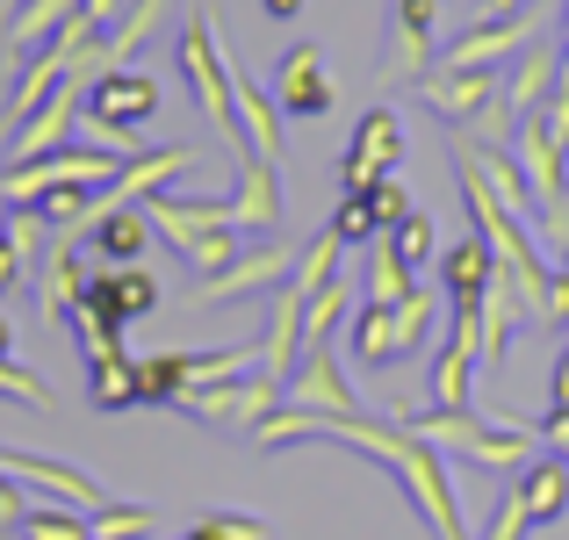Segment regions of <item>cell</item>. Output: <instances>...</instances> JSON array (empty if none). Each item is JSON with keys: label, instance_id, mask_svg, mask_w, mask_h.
Returning a JSON list of instances; mask_svg holds the SVG:
<instances>
[{"label": "cell", "instance_id": "obj_4", "mask_svg": "<svg viewBox=\"0 0 569 540\" xmlns=\"http://www.w3.org/2000/svg\"><path fill=\"white\" fill-rule=\"evenodd\" d=\"M152 231H167L181 246V260L194 274H217L238 260V231H231V202H181V194H152L144 202Z\"/></svg>", "mask_w": 569, "mask_h": 540}, {"label": "cell", "instance_id": "obj_24", "mask_svg": "<svg viewBox=\"0 0 569 540\" xmlns=\"http://www.w3.org/2000/svg\"><path fill=\"white\" fill-rule=\"evenodd\" d=\"M556 80H562V51H548V43H527L519 51V72L505 80V116H527V109H548L556 101Z\"/></svg>", "mask_w": 569, "mask_h": 540}, {"label": "cell", "instance_id": "obj_16", "mask_svg": "<svg viewBox=\"0 0 569 540\" xmlns=\"http://www.w3.org/2000/svg\"><path fill=\"white\" fill-rule=\"evenodd\" d=\"M498 289V252L483 246V238H455V246L440 252V296L455 318H469V310H483V296Z\"/></svg>", "mask_w": 569, "mask_h": 540}, {"label": "cell", "instance_id": "obj_46", "mask_svg": "<svg viewBox=\"0 0 569 540\" xmlns=\"http://www.w3.org/2000/svg\"><path fill=\"white\" fill-rule=\"evenodd\" d=\"M22 267H14V252H8V202H0V296H14V289H22Z\"/></svg>", "mask_w": 569, "mask_h": 540}, {"label": "cell", "instance_id": "obj_40", "mask_svg": "<svg viewBox=\"0 0 569 540\" xmlns=\"http://www.w3.org/2000/svg\"><path fill=\"white\" fill-rule=\"evenodd\" d=\"M181 540H267V519H252V512H209V519H194V533Z\"/></svg>", "mask_w": 569, "mask_h": 540}, {"label": "cell", "instance_id": "obj_50", "mask_svg": "<svg viewBox=\"0 0 569 540\" xmlns=\"http://www.w3.org/2000/svg\"><path fill=\"white\" fill-rule=\"evenodd\" d=\"M260 14H267V22H296V14H303V0H260Z\"/></svg>", "mask_w": 569, "mask_h": 540}, {"label": "cell", "instance_id": "obj_12", "mask_svg": "<svg viewBox=\"0 0 569 540\" xmlns=\"http://www.w3.org/2000/svg\"><path fill=\"white\" fill-rule=\"evenodd\" d=\"M0 476H8V483H37V490H51L58 504H80V512H101V504H109V490H101L94 476H80L72 461H51V454H22V447H0Z\"/></svg>", "mask_w": 569, "mask_h": 540}, {"label": "cell", "instance_id": "obj_42", "mask_svg": "<svg viewBox=\"0 0 569 540\" xmlns=\"http://www.w3.org/2000/svg\"><path fill=\"white\" fill-rule=\"evenodd\" d=\"M361 194H368V209H376V223H382V231L411 217V194H403V180H397V173H376Z\"/></svg>", "mask_w": 569, "mask_h": 540}, {"label": "cell", "instance_id": "obj_9", "mask_svg": "<svg viewBox=\"0 0 569 540\" xmlns=\"http://www.w3.org/2000/svg\"><path fill=\"white\" fill-rule=\"evenodd\" d=\"M541 29H548L541 8H533V14H476L461 37H447L440 66H505V58H519Z\"/></svg>", "mask_w": 569, "mask_h": 540}, {"label": "cell", "instance_id": "obj_26", "mask_svg": "<svg viewBox=\"0 0 569 540\" xmlns=\"http://www.w3.org/2000/svg\"><path fill=\"white\" fill-rule=\"evenodd\" d=\"M353 368H368V374H382V368H397V303H368L361 318H353Z\"/></svg>", "mask_w": 569, "mask_h": 540}, {"label": "cell", "instance_id": "obj_35", "mask_svg": "<svg viewBox=\"0 0 569 540\" xmlns=\"http://www.w3.org/2000/svg\"><path fill=\"white\" fill-rule=\"evenodd\" d=\"M347 310H353V289H347V281L318 289V296L303 303V347H332V332L347 324Z\"/></svg>", "mask_w": 569, "mask_h": 540}, {"label": "cell", "instance_id": "obj_20", "mask_svg": "<svg viewBox=\"0 0 569 540\" xmlns=\"http://www.w3.org/2000/svg\"><path fill=\"white\" fill-rule=\"evenodd\" d=\"M296 360H303V289H289V281H281V289H274V303H267L260 374H267V382H281V389H289Z\"/></svg>", "mask_w": 569, "mask_h": 540}, {"label": "cell", "instance_id": "obj_51", "mask_svg": "<svg viewBox=\"0 0 569 540\" xmlns=\"http://www.w3.org/2000/svg\"><path fill=\"white\" fill-rule=\"evenodd\" d=\"M0 360H14V324L0 318Z\"/></svg>", "mask_w": 569, "mask_h": 540}, {"label": "cell", "instance_id": "obj_18", "mask_svg": "<svg viewBox=\"0 0 569 540\" xmlns=\"http://www.w3.org/2000/svg\"><path fill=\"white\" fill-rule=\"evenodd\" d=\"M274 101H281V116H325L339 101V87H332V72H325V51H318V43H296V51L281 58Z\"/></svg>", "mask_w": 569, "mask_h": 540}, {"label": "cell", "instance_id": "obj_13", "mask_svg": "<svg viewBox=\"0 0 569 540\" xmlns=\"http://www.w3.org/2000/svg\"><path fill=\"white\" fill-rule=\"evenodd\" d=\"M87 260H80V238L72 231H58L51 246H43V267H37V303H43V318L51 324H72V310L87 303Z\"/></svg>", "mask_w": 569, "mask_h": 540}, {"label": "cell", "instance_id": "obj_14", "mask_svg": "<svg viewBox=\"0 0 569 540\" xmlns=\"http://www.w3.org/2000/svg\"><path fill=\"white\" fill-rule=\"evenodd\" d=\"M476 374H483V360H476V310L469 318L447 310V339H440V353H432V403H440V411L476 403Z\"/></svg>", "mask_w": 569, "mask_h": 540}, {"label": "cell", "instance_id": "obj_7", "mask_svg": "<svg viewBox=\"0 0 569 540\" xmlns=\"http://www.w3.org/2000/svg\"><path fill=\"white\" fill-rule=\"evenodd\" d=\"M440 66V0H389L382 37V80H426Z\"/></svg>", "mask_w": 569, "mask_h": 540}, {"label": "cell", "instance_id": "obj_17", "mask_svg": "<svg viewBox=\"0 0 569 540\" xmlns=\"http://www.w3.org/2000/svg\"><path fill=\"white\" fill-rule=\"evenodd\" d=\"M87 318L101 324H130V318H152L159 310V274H144V267H101L94 281H87Z\"/></svg>", "mask_w": 569, "mask_h": 540}, {"label": "cell", "instance_id": "obj_6", "mask_svg": "<svg viewBox=\"0 0 569 540\" xmlns=\"http://www.w3.org/2000/svg\"><path fill=\"white\" fill-rule=\"evenodd\" d=\"M418 101H426L447 130H476L505 101V66H440V72L418 80Z\"/></svg>", "mask_w": 569, "mask_h": 540}, {"label": "cell", "instance_id": "obj_30", "mask_svg": "<svg viewBox=\"0 0 569 540\" xmlns=\"http://www.w3.org/2000/svg\"><path fill=\"white\" fill-rule=\"evenodd\" d=\"M339 260H347V246H339V238H332V223H325V231L310 238L303 252H296V267H289V289H303V303H310L318 289H332V281H339Z\"/></svg>", "mask_w": 569, "mask_h": 540}, {"label": "cell", "instance_id": "obj_27", "mask_svg": "<svg viewBox=\"0 0 569 540\" xmlns=\"http://www.w3.org/2000/svg\"><path fill=\"white\" fill-rule=\"evenodd\" d=\"M72 8H80V0H14V29H8V51H14V58L43 51V43H51L58 29L72 22Z\"/></svg>", "mask_w": 569, "mask_h": 540}, {"label": "cell", "instance_id": "obj_37", "mask_svg": "<svg viewBox=\"0 0 569 540\" xmlns=\"http://www.w3.org/2000/svg\"><path fill=\"white\" fill-rule=\"evenodd\" d=\"M87 527H94V540H144L159 533V512L152 504H101V512H87Z\"/></svg>", "mask_w": 569, "mask_h": 540}, {"label": "cell", "instance_id": "obj_19", "mask_svg": "<svg viewBox=\"0 0 569 540\" xmlns=\"http://www.w3.org/2000/svg\"><path fill=\"white\" fill-rule=\"evenodd\" d=\"M194 167V152L188 144H159V152H138V159H123V173L101 188V202L94 209H130V202H152L159 188H167L173 173H188Z\"/></svg>", "mask_w": 569, "mask_h": 540}, {"label": "cell", "instance_id": "obj_25", "mask_svg": "<svg viewBox=\"0 0 569 540\" xmlns=\"http://www.w3.org/2000/svg\"><path fill=\"white\" fill-rule=\"evenodd\" d=\"M519 498H527L533 527H562V512H569V461L541 447V454L519 469Z\"/></svg>", "mask_w": 569, "mask_h": 540}, {"label": "cell", "instance_id": "obj_41", "mask_svg": "<svg viewBox=\"0 0 569 540\" xmlns=\"http://www.w3.org/2000/svg\"><path fill=\"white\" fill-rule=\"evenodd\" d=\"M0 397H14V403H29V411H51V382L43 374H29V368H14V360H0Z\"/></svg>", "mask_w": 569, "mask_h": 540}, {"label": "cell", "instance_id": "obj_22", "mask_svg": "<svg viewBox=\"0 0 569 540\" xmlns=\"http://www.w3.org/2000/svg\"><path fill=\"white\" fill-rule=\"evenodd\" d=\"M231 231H281V167L238 152V194H231Z\"/></svg>", "mask_w": 569, "mask_h": 540}, {"label": "cell", "instance_id": "obj_1", "mask_svg": "<svg viewBox=\"0 0 569 540\" xmlns=\"http://www.w3.org/2000/svg\"><path fill=\"white\" fill-rule=\"evenodd\" d=\"M303 440H339V447H361L376 469H389L403 483V498L418 504V519H426V533L432 540H476L469 533V519H461V498H455V483H447V454L440 447H426L411 426H376V418H303V411H274L267 426H252V447H303Z\"/></svg>", "mask_w": 569, "mask_h": 540}, {"label": "cell", "instance_id": "obj_21", "mask_svg": "<svg viewBox=\"0 0 569 540\" xmlns=\"http://www.w3.org/2000/svg\"><path fill=\"white\" fill-rule=\"evenodd\" d=\"M231 101H238V152L274 159L281 167V101L267 94L252 72H238V66H231Z\"/></svg>", "mask_w": 569, "mask_h": 540}, {"label": "cell", "instance_id": "obj_38", "mask_svg": "<svg viewBox=\"0 0 569 540\" xmlns=\"http://www.w3.org/2000/svg\"><path fill=\"white\" fill-rule=\"evenodd\" d=\"M51 223L37 217V209H8V252H14V267H22L29 281H37V267H43V246H51Z\"/></svg>", "mask_w": 569, "mask_h": 540}, {"label": "cell", "instance_id": "obj_3", "mask_svg": "<svg viewBox=\"0 0 569 540\" xmlns=\"http://www.w3.org/2000/svg\"><path fill=\"white\" fill-rule=\"evenodd\" d=\"M152 116H159V80L138 72V66H101L94 80L80 87V123L123 159H138V138H144Z\"/></svg>", "mask_w": 569, "mask_h": 540}, {"label": "cell", "instance_id": "obj_36", "mask_svg": "<svg viewBox=\"0 0 569 540\" xmlns=\"http://www.w3.org/2000/svg\"><path fill=\"white\" fill-rule=\"evenodd\" d=\"M411 289H418V274L389 252V238H376L368 246V303H403Z\"/></svg>", "mask_w": 569, "mask_h": 540}, {"label": "cell", "instance_id": "obj_10", "mask_svg": "<svg viewBox=\"0 0 569 540\" xmlns=\"http://www.w3.org/2000/svg\"><path fill=\"white\" fill-rule=\"evenodd\" d=\"M397 159H403V116L389 109V101H376V109L361 116V130H353V144L339 152V188L361 194L376 173H397Z\"/></svg>", "mask_w": 569, "mask_h": 540}, {"label": "cell", "instance_id": "obj_52", "mask_svg": "<svg viewBox=\"0 0 569 540\" xmlns=\"http://www.w3.org/2000/svg\"><path fill=\"white\" fill-rule=\"evenodd\" d=\"M562 180H569V138H562Z\"/></svg>", "mask_w": 569, "mask_h": 540}, {"label": "cell", "instance_id": "obj_31", "mask_svg": "<svg viewBox=\"0 0 569 540\" xmlns=\"http://www.w3.org/2000/svg\"><path fill=\"white\" fill-rule=\"evenodd\" d=\"M440 310H447L440 289H411V296L397 303V353H403V360L426 353V339H432V324H440Z\"/></svg>", "mask_w": 569, "mask_h": 540}, {"label": "cell", "instance_id": "obj_44", "mask_svg": "<svg viewBox=\"0 0 569 540\" xmlns=\"http://www.w3.org/2000/svg\"><path fill=\"white\" fill-rule=\"evenodd\" d=\"M533 231L556 246V260H562V274H569V202L562 209H541V223H533Z\"/></svg>", "mask_w": 569, "mask_h": 540}, {"label": "cell", "instance_id": "obj_5", "mask_svg": "<svg viewBox=\"0 0 569 540\" xmlns=\"http://www.w3.org/2000/svg\"><path fill=\"white\" fill-rule=\"evenodd\" d=\"M173 58H181L188 87H194V109L209 116V123L223 130V138L238 144V101H231V58H223V37H217V14L194 8L181 43H173Z\"/></svg>", "mask_w": 569, "mask_h": 540}, {"label": "cell", "instance_id": "obj_11", "mask_svg": "<svg viewBox=\"0 0 569 540\" xmlns=\"http://www.w3.org/2000/svg\"><path fill=\"white\" fill-rule=\"evenodd\" d=\"M289 267H296V246H252V252H238L231 267H217V274H202L194 281V303H238V296H260V289H281L289 281Z\"/></svg>", "mask_w": 569, "mask_h": 540}, {"label": "cell", "instance_id": "obj_39", "mask_svg": "<svg viewBox=\"0 0 569 540\" xmlns=\"http://www.w3.org/2000/svg\"><path fill=\"white\" fill-rule=\"evenodd\" d=\"M332 238H339V246H376V238H382V223H376V209H368V194H347V202L332 209Z\"/></svg>", "mask_w": 569, "mask_h": 540}, {"label": "cell", "instance_id": "obj_28", "mask_svg": "<svg viewBox=\"0 0 569 540\" xmlns=\"http://www.w3.org/2000/svg\"><path fill=\"white\" fill-rule=\"evenodd\" d=\"M181 397H188V353L138 360V403H152V411H181Z\"/></svg>", "mask_w": 569, "mask_h": 540}, {"label": "cell", "instance_id": "obj_49", "mask_svg": "<svg viewBox=\"0 0 569 540\" xmlns=\"http://www.w3.org/2000/svg\"><path fill=\"white\" fill-rule=\"evenodd\" d=\"M548 403L569 411V339H562V353H556V374H548Z\"/></svg>", "mask_w": 569, "mask_h": 540}, {"label": "cell", "instance_id": "obj_23", "mask_svg": "<svg viewBox=\"0 0 569 540\" xmlns=\"http://www.w3.org/2000/svg\"><path fill=\"white\" fill-rule=\"evenodd\" d=\"M80 238H94L101 267H138L144 246H152V217H144V202H130V209H94Z\"/></svg>", "mask_w": 569, "mask_h": 540}, {"label": "cell", "instance_id": "obj_43", "mask_svg": "<svg viewBox=\"0 0 569 540\" xmlns=\"http://www.w3.org/2000/svg\"><path fill=\"white\" fill-rule=\"evenodd\" d=\"M527 527H533V512H527V498H519V483L498 498V512H490V533L483 540H527Z\"/></svg>", "mask_w": 569, "mask_h": 540}, {"label": "cell", "instance_id": "obj_33", "mask_svg": "<svg viewBox=\"0 0 569 540\" xmlns=\"http://www.w3.org/2000/svg\"><path fill=\"white\" fill-rule=\"evenodd\" d=\"M382 238H389V252H397V260L411 267V274H418V267H426V260H440V223H432L426 209H411V217H403V223H389Z\"/></svg>", "mask_w": 569, "mask_h": 540}, {"label": "cell", "instance_id": "obj_15", "mask_svg": "<svg viewBox=\"0 0 569 540\" xmlns=\"http://www.w3.org/2000/svg\"><path fill=\"white\" fill-rule=\"evenodd\" d=\"M72 123H80V72H72V80L58 87V94L43 101L22 130H8V159H14V167H29V159L66 152V144H72Z\"/></svg>", "mask_w": 569, "mask_h": 540}, {"label": "cell", "instance_id": "obj_8", "mask_svg": "<svg viewBox=\"0 0 569 540\" xmlns=\"http://www.w3.org/2000/svg\"><path fill=\"white\" fill-rule=\"evenodd\" d=\"M281 411H303V418H353L361 411V397H353V382H347L332 347H303L289 389H281Z\"/></svg>", "mask_w": 569, "mask_h": 540}, {"label": "cell", "instance_id": "obj_34", "mask_svg": "<svg viewBox=\"0 0 569 540\" xmlns=\"http://www.w3.org/2000/svg\"><path fill=\"white\" fill-rule=\"evenodd\" d=\"M14 533H22V540H94V527H87L80 504H29Z\"/></svg>", "mask_w": 569, "mask_h": 540}, {"label": "cell", "instance_id": "obj_2", "mask_svg": "<svg viewBox=\"0 0 569 540\" xmlns=\"http://www.w3.org/2000/svg\"><path fill=\"white\" fill-rule=\"evenodd\" d=\"M403 426L418 432L426 447H440V454L469 461V469H527L533 454H541V432L519 426V418H483L476 403H455V411H411Z\"/></svg>", "mask_w": 569, "mask_h": 540}, {"label": "cell", "instance_id": "obj_32", "mask_svg": "<svg viewBox=\"0 0 569 540\" xmlns=\"http://www.w3.org/2000/svg\"><path fill=\"white\" fill-rule=\"evenodd\" d=\"M167 8H173V0H130L123 22H116L109 37H101V58H138V51H144V37H152V29L167 22Z\"/></svg>", "mask_w": 569, "mask_h": 540}, {"label": "cell", "instance_id": "obj_29", "mask_svg": "<svg viewBox=\"0 0 569 540\" xmlns=\"http://www.w3.org/2000/svg\"><path fill=\"white\" fill-rule=\"evenodd\" d=\"M87 397H94V411H130L138 403V360L130 353L87 360Z\"/></svg>", "mask_w": 569, "mask_h": 540}, {"label": "cell", "instance_id": "obj_48", "mask_svg": "<svg viewBox=\"0 0 569 540\" xmlns=\"http://www.w3.org/2000/svg\"><path fill=\"white\" fill-rule=\"evenodd\" d=\"M22 512H29V504H22V490H14L8 476H0V533H14V527H22Z\"/></svg>", "mask_w": 569, "mask_h": 540}, {"label": "cell", "instance_id": "obj_45", "mask_svg": "<svg viewBox=\"0 0 569 540\" xmlns=\"http://www.w3.org/2000/svg\"><path fill=\"white\" fill-rule=\"evenodd\" d=\"M533 432H541V447H548V454H562V461H569V411H556V403H548V418H541Z\"/></svg>", "mask_w": 569, "mask_h": 540}, {"label": "cell", "instance_id": "obj_47", "mask_svg": "<svg viewBox=\"0 0 569 540\" xmlns=\"http://www.w3.org/2000/svg\"><path fill=\"white\" fill-rule=\"evenodd\" d=\"M123 8H130V0H80V14H87V22H101V37H109V29L123 22Z\"/></svg>", "mask_w": 569, "mask_h": 540}]
</instances>
